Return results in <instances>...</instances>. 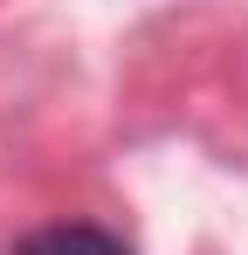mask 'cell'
I'll use <instances>...</instances> for the list:
<instances>
[{
  "label": "cell",
  "instance_id": "6da1fadb",
  "mask_svg": "<svg viewBox=\"0 0 248 255\" xmlns=\"http://www.w3.org/2000/svg\"><path fill=\"white\" fill-rule=\"evenodd\" d=\"M14 255H131V242L97 228V221H48L35 235H21Z\"/></svg>",
  "mask_w": 248,
  "mask_h": 255
}]
</instances>
